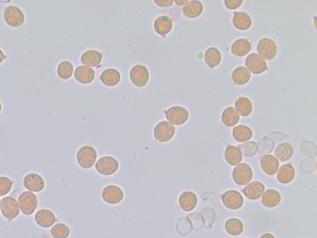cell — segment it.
I'll return each mask as SVG.
<instances>
[{
	"label": "cell",
	"instance_id": "7bdbcfd3",
	"mask_svg": "<svg viewBox=\"0 0 317 238\" xmlns=\"http://www.w3.org/2000/svg\"><path fill=\"white\" fill-rule=\"evenodd\" d=\"M260 238H276L272 234L270 233H266V234L263 235Z\"/></svg>",
	"mask_w": 317,
	"mask_h": 238
},
{
	"label": "cell",
	"instance_id": "6da1fadb",
	"mask_svg": "<svg viewBox=\"0 0 317 238\" xmlns=\"http://www.w3.org/2000/svg\"><path fill=\"white\" fill-rule=\"evenodd\" d=\"M97 154L92 147L86 146L79 149L77 154L79 165L84 169H90L97 160Z\"/></svg>",
	"mask_w": 317,
	"mask_h": 238
},
{
	"label": "cell",
	"instance_id": "603a6c76",
	"mask_svg": "<svg viewBox=\"0 0 317 238\" xmlns=\"http://www.w3.org/2000/svg\"><path fill=\"white\" fill-rule=\"evenodd\" d=\"M232 22L234 27L237 29L246 31L251 27L252 20L249 14L240 11V12L235 13Z\"/></svg>",
	"mask_w": 317,
	"mask_h": 238
},
{
	"label": "cell",
	"instance_id": "e0dca14e",
	"mask_svg": "<svg viewBox=\"0 0 317 238\" xmlns=\"http://www.w3.org/2000/svg\"><path fill=\"white\" fill-rule=\"evenodd\" d=\"M34 219L37 225L44 228L51 227L56 222L55 215L52 212L46 209L37 211Z\"/></svg>",
	"mask_w": 317,
	"mask_h": 238
},
{
	"label": "cell",
	"instance_id": "60d3db41",
	"mask_svg": "<svg viewBox=\"0 0 317 238\" xmlns=\"http://www.w3.org/2000/svg\"><path fill=\"white\" fill-rule=\"evenodd\" d=\"M154 2L159 6L169 7L172 5L174 1L173 0H157Z\"/></svg>",
	"mask_w": 317,
	"mask_h": 238
},
{
	"label": "cell",
	"instance_id": "277c9868",
	"mask_svg": "<svg viewBox=\"0 0 317 238\" xmlns=\"http://www.w3.org/2000/svg\"><path fill=\"white\" fill-rule=\"evenodd\" d=\"M175 126L167 121H161L154 128V134L157 141L166 142L170 141L175 134Z\"/></svg>",
	"mask_w": 317,
	"mask_h": 238
},
{
	"label": "cell",
	"instance_id": "ac0fdd59",
	"mask_svg": "<svg viewBox=\"0 0 317 238\" xmlns=\"http://www.w3.org/2000/svg\"><path fill=\"white\" fill-rule=\"evenodd\" d=\"M181 209L186 212H190L196 208L197 204V196L191 191H186L181 195L179 199Z\"/></svg>",
	"mask_w": 317,
	"mask_h": 238
},
{
	"label": "cell",
	"instance_id": "74e56055",
	"mask_svg": "<svg viewBox=\"0 0 317 238\" xmlns=\"http://www.w3.org/2000/svg\"><path fill=\"white\" fill-rule=\"evenodd\" d=\"M238 148L242 151L243 152L242 153H243L244 156H248V157L255 155L258 151L257 144L254 142H249L241 144Z\"/></svg>",
	"mask_w": 317,
	"mask_h": 238
},
{
	"label": "cell",
	"instance_id": "8fae6325",
	"mask_svg": "<svg viewBox=\"0 0 317 238\" xmlns=\"http://www.w3.org/2000/svg\"><path fill=\"white\" fill-rule=\"evenodd\" d=\"M131 82L137 87H143L147 85L149 79V71L143 65H136L130 71Z\"/></svg>",
	"mask_w": 317,
	"mask_h": 238
},
{
	"label": "cell",
	"instance_id": "3957f363",
	"mask_svg": "<svg viewBox=\"0 0 317 238\" xmlns=\"http://www.w3.org/2000/svg\"><path fill=\"white\" fill-rule=\"evenodd\" d=\"M235 183L239 186L246 185L253 179V170L246 163H241L235 167L232 174Z\"/></svg>",
	"mask_w": 317,
	"mask_h": 238
},
{
	"label": "cell",
	"instance_id": "bcb514c9",
	"mask_svg": "<svg viewBox=\"0 0 317 238\" xmlns=\"http://www.w3.org/2000/svg\"><path fill=\"white\" fill-rule=\"evenodd\" d=\"M1 200H0V208H1Z\"/></svg>",
	"mask_w": 317,
	"mask_h": 238
},
{
	"label": "cell",
	"instance_id": "d6986e66",
	"mask_svg": "<svg viewBox=\"0 0 317 238\" xmlns=\"http://www.w3.org/2000/svg\"><path fill=\"white\" fill-rule=\"evenodd\" d=\"M261 167L265 174L274 176L279 169V162L274 156L267 155L261 159Z\"/></svg>",
	"mask_w": 317,
	"mask_h": 238
},
{
	"label": "cell",
	"instance_id": "4dcf8cb0",
	"mask_svg": "<svg viewBox=\"0 0 317 238\" xmlns=\"http://www.w3.org/2000/svg\"><path fill=\"white\" fill-rule=\"evenodd\" d=\"M294 153V148L290 143H283L277 146L275 151V155L277 160L281 162H286L292 157Z\"/></svg>",
	"mask_w": 317,
	"mask_h": 238
},
{
	"label": "cell",
	"instance_id": "30bf717a",
	"mask_svg": "<svg viewBox=\"0 0 317 238\" xmlns=\"http://www.w3.org/2000/svg\"><path fill=\"white\" fill-rule=\"evenodd\" d=\"M246 66L249 71L255 74L264 73L268 69L267 62L259 54L251 53L246 59Z\"/></svg>",
	"mask_w": 317,
	"mask_h": 238
},
{
	"label": "cell",
	"instance_id": "f1b7e54d",
	"mask_svg": "<svg viewBox=\"0 0 317 238\" xmlns=\"http://www.w3.org/2000/svg\"><path fill=\"white\" fill-rule=\"evenodd\" d=\"M281 202V195L278 191L274 190H269L265 191L263 195L262 202L265 207L274 208Z\"/></svg>",
	"mask_w": 317,
	"mask_h": 238
},
{
	"label": "cell",
	"instance_id": "7402d4cb",
	"mask_svg": "<svg viewBox=\"0 0 317 238\" xmlns=\"http://www.w3.org/2000/svg\"><path fill=\"white\" fill-rule=\"evenodd\" d=\"M251 43L247 39H239L234 42L231 47L232 53L237 57H244L251 52Z\"/></svg>",
	"mask_w": 317,
	"mask_h": 238
},
{
	"label": "cell",
	"instance_id": "ba28073f",
	"mask_svg": "<svg viewBox=\"0 0 317 238\" xmlns=\"http://www.w3.org/2000/svg\"><path fill=\"white\" fill-rule=\"evenodd\" d=\"M1 213L9 222L17 218L19 214V205L15 198L6 197L1 201Z\"/></svg>",
	"mask_w": 317,
	"mask_h": 238
},
{
	"label": "cell",
	"instance_id": "d590c367",
	"mask_svg": "<svg viewBox=\"0 0 317 238\" xmlns=\"http://www.w3.org/2000/svg\"><path fill=\"white\" fill-rule=\"evenodd\" d=\"M73 66L69 61L61 62L57 68L58 75L63 80L70 78L73 73Z\"/></svg>",
	"mask_w": 317,
	"mask_h": 238
},
{
	"label": "cell",
	"instance_id": "484cf974",
	"mask_svg": "<svg viewBox=\"0 0 317 238\" xmlns=\"http://www.w3.org/2000/svg\"><path fill=\"white\" fill-rule=\"evenodd\" d=\"M100 79L105 85L114 86L117 85L121 80V75L116 69H108L102 72Z\"/></svg>",
	"mask_w": 317,
	"mask_h": 238
},
{
	"label": "cell",
	"instance_id": "b9f144b4",
	"mask_svg": "<svg viewBox=\"0 0 317 238\" xmlns=\"http://www.w3.org/2000/svg\"><path fill=\"white\" fill-rule=\"evenodd\" d=\"M189 1V0H178V1H175V3L179 6L184 5V4H186Z\"/></svg>",
	"mask_w": 317,
	"mask_h": 238
},
{
	"label": "cell",
	"instance_id": "8992f818",
	"mask_svg": "<svg viewBox=\"0 0 317 238\" xmlns=\"http://www.w3.org/2000/svg\"><path fill=\"white\" fill-rule=\"evenodd\" d=\"M4 18L7 24L13 27H20L24 22L22 10L13 5L7 6L4 10Z\"/></svg>",
	"mask_w": 317,
	"mask_h": 238
},
{
	"label": "cell",
	"instance_id": "d6a6232c",
	"mask_svg": "<svg viewBox=\"0 0 317 238\" xmlns=\"http://www.w3.org/2000/svg\"><path fill=\"white\" fill-rule=\"evenodd\" d=\"M206 64L210 67H216L220 64L222 55L218 49L211 47L208 48L204 55Z\"/></svg>",
	"mask_w": 317,
	"mask_h": 238
},
{
	"label": "cell",
	"instance_id": "d4e9b609",
	"mask_svg": "<svg viewBox=\"0 0 317 238\" xmlns=\"http://www.w3.org/2000/svg\"><path fill=\"white\" fill-rule=\"evenodd\" d=\"M240 116L234 107H227L223 112L222 115V123L227 127H233L239 123Z\"/></svg>",
	"mask_w": 317,
	"mask_h": 238
},
{
	"label": "cell",
	"instance_id": "836d02e7",
	"mask_svg": "<svg viewBox=\"0 0 317 238\" xmlns=\"http://www.w3.org/2000/svg\"><path fill=\"white\" fill-rule=\"evenodd\" d=\"M232 134L235 140L239 142L248 141L253 137L252 130L246 125H239L234 128Z\"/></svg>",
	"mask_w": 317,
	"mask_h": 238
},
{
	"label": "cell",
	"instance_id": "e575fe53",
	"mask_svg": "<svg viewBox=\"0 0 317 238\" xmlns=\"http://www.w3.org/2000/svg\"><path fill=\"white\" fill-rule=\"evenodd\" d=\"M225 230L229 235L236 237L242 234L244 231L243 223L237 219H230L225 225Z\"/></svg>",
	"mask_w": 317,
	"mask_h": 238
},
{
	"label": "cell",
	"instance_id": "f546056e",
	"mask_svg": "<svg viewBox=\"0 0 317 238\" xmlns=\"http://www.w3.org/2000/svg\"><path fill=\"white\" fill-rule=\"evenodd\" d=\"M225 158L229 165L236 166L243 160V153L237 147L229 146L225 150Z\"/></svg>",
	"mask_w": 317,
	"mask_h": 238
},
{
	"label": "cell",
	"instance_id": "52a82bcc",
	"mask_svg": "<svg viewBox=\"0 0 317 238\" xmlns=\"http://www.w3.org/2000/svg\"><path fill=\"white\" fill-rule=\"evenodd\" d=\"M166 118L172 125L184 124L189 118V112L184 107L174 106L165 111Z\"/></svg>",
	"mask_w": 317,
	"mask_h": 238
},
{
	"label": "cell",
	"instance_id": "7c38bea8",
	"mask_svg": "<svg viewBox=\"0 0 317 238\" xmlns=\"http://www.w3.org/2000/svg\"><path fill=\"white\" fill-rule=\"evenodd\" d=\"M223 204L230 210H238L243 206L244 199L243 196L238 191L231 190L227 191L222 196Z\"/></svg>",
	"mask_w": 317,
	"mask_h": 238
},
{
	"label": "cell",
	"instance_id": "9c48e42d",
	"mask_svg": "<svg viewBox=\"0 0 317 238\" xmlns=\"http://www.w3.org/2000/svg\"><path fill=\"white\" fill-rule=\"evenodd\" d=\"M96 169L103 176H110L118 169L119 163L116 159L110 156H104L99 159L96 163Z\"/></svg>",
	"mask_w": 317,
	"mask_h": 238
},
{
	"label": "cell",
	"instance_id": "ab89813d",
	"mask_svg": "<svg viewBox=\"0 0 317 238\" xmlns=\"http://www.w3.org/2000/svg\"><path fill=\"white\" fill-rule=\"evenodd\" d=\"M225 6L230 10H235L238 8L243 4V0H225L224 1Z\"/></svg>",
	"mask_w": 317,
	"mask_h": 238
},
{
	"label": "cell",
	"instance_id": "cb8c5ba5",
	"mask_svg": "<svg viewBox=\"0 0 317 238\" xmlns=\"http://www.w3.org/2000/svg\"><path fill=\"white\" fill-rule=\"evenodd\" d=\"M102 60V54L95 50L86 51L81 57L82 64L88 67H96L100 64Z\"/></svg>",
	"mask_w": 317,
	"mask_h": 238
},
{
	"label": "cell",
	"instance_id": "2e32d148",
	"mask_svg": "<svg viewBox=\"0 0 317 238\" xmlns=\"http://www.w3.org/2000/svg\"><path fill=\"white\" fill-rule=\"evenodd\" d=\"M95 74V71L91 67L81 66L75 69L74 76L79 83L89 84L93 81Z\"/></svg>",
	"mask_w": 317,
	"mask_h": 238
},
{
	"label": "cell",
	"instance_id": "8d00e7d4",
	"mask_svg": "<svg viewBox=\"0 0 317 238\" xmlns=\"http://www.w3.org/2000/svg\"><path fill=\"white\" fill-rule=\"evenodd\" d=\"M50 233L54 238H67L70 235V229L64 224H57L51 229Z\"/></svg>",
	"mask_w": 317,
	"mask_h": 238
},
{
	"label": "cell",
	"instance_id": "5b68a950",
	"mask_svg": "<svg viewBox=\"0 0 317 238\" xmlns=\"http://www.w3.org/2000/svg\"><path fill=\"white\" fill-rule=\"evenodd\" d=\"M257 51L263 59L271 61L276 57L278 49L274 40L265 38L258 42Z\"/></svg>",
	"mask_w": 317,
	"mask_h": 238
},
{
	"label": "cell",
	"instance_id": "1f68e13d",
	"mask_svg": "<svg viewBox=\"0 0 317 238\" xmlns=\"http://www.w3.org/2000/svg\"><path fill=\"white\" fill-rule=\"evenodd\" d=\"M237 113L243 117L250 115L253 111V104L247 97H241L237 99L235 104Z\"/></svg>",
	"mask_w": 317,
	"mask_h": 238
},
{
	"label": "cell",
	"instance_id": "f35d334b",
	"mask_svg": "<svg viewBox=\"0 0 317 238\" xmlns=\"http://www.w3.org/2000/svg\"><path fill=\"white\" fill-rule=\"evenodd\" d=\"M13 183L7 177H0V197L7 195L10 192Z\"/></svg>",
	"mask_w": 317,
	"mask_h": 238
},
{
	"label": "cell",
	"instance_id": "f6af8a7d",
	"mask_svg": "<svg viewBox=\"0 0 317 238\" xmlns=\"http://www.w3.org/2000/svg\"><path fill=\"white\" fill-rule=\"evenodd\" d=\"M1 110V105L0 104V111Z\"/></svg>",
	"mask_w": 317,
	"mask_h": 238
},
{
	"label": "cell",
	"instance_id": "7a4b0ae2",
	"mask_svg": "<svg viewBox=\"0 0 317 238\" xmlns=\"http://www.w3.org/2000/svg\"><path fill=\"white\" fill-rule=\"evenodd\" d=\"M18 205L22 213L30 216L34 213L37 207L36 196L30 191L22 193L18 198Z\"/></svg>",
	"mask_w": 317,
	"mask_h": 238
},
{
	"label": "cell",
	"instance_id": "44dd1931",
	"mask_svg": "<svg viewBox=\"0 0 317 238\" xmlns=\"http://www.w3.org/2000/svg\"><path fill=\"white\" fill-rule=\"evenodd\" d=\"M173 21L168 16L162 15L156 18L154 22V29L157 33L164 36L171 31Z\"/></svg>",
	"mask_w": 317,
	"mask_h": 238
},
{
	"label": "cell",
	"instance_id": "9a60e30c",
	"mask_svg": "<svg viewBox=\"0 0 317 238\" xmlns=\"http://www.w3.org/2000/svg\"><path fill=\"white\" fill-rule=\"evenodd\" d=\"M265 187L262 183L254 181L244 188V195L251 200H257L264 195Z\"/></svg>",
	"mask_w": 317,
	"mask_h": 238
},
{
	"label": "cell",
	"instance_id": "ee69618b",
	"mask_svg": "<svg viewBox=\"0 0 317 238\" xmlns=\"http://www.w3.org/2000/svg\"><path fill=\"white\" fill-rule=\"evenodd\" d=\"M4 59V55L3 54V52H2V51L1 50H0V64H1V63L2 62H3V60Z\"/></svg>",
	"mask_w": 317,
	"mask_h": 238
},
{
	"label": "cell",
	"instance_id": "4fadbf2b",
	"mask_svg": "<svg viewBox=\"0 0 317 238\" xmlns=\"http://www.w3.org/2000/svg\"><path fill=\"white\" fill-rule=\"evenodd\" d=\"M103 200L107 204L116 205L120 203L124 198L123 191L116 186H108L103 190Z\"/></svg>",
	"mask_w": 317,
	"mask_h": 238
},
{
	"label": "cell",
	"instance_id": "4316f807",
	"mask_svg": "<svg viewBox=\"0 0 317 238\" xmlns=\"http://www.w3.org/2000/svg\"><path fill=\"white\" fill-rule=\"evenodd\" d=\"M277 180L284 184H290L295 177V170L292 165L286 164L282 166L277 174Z\"/></svg>",
	"mask_w": 317,
	"mask_h": 238
},
{
	"label": "cell",
	"instance_id": "5bb4252c",
	"mask_svg": "<svg viewBox=\"0 0 317 238\" xmlns=\"http://www.w3.org/2000/svg\"><path fill=\"white\" fill-rule=\"evenodd\" d=\"M23 185L30 191L39 192L44 189V182L43 179L38 174L32 173L24 177Z\"/></svg>",
	"mask_w": 317,
	"mask_h": 238
},
{
	"label": "cell",
	"instance_id": "ffe728a7",
	"mask_svg": "<svg viewBox=\"0 0 317 238\" xmlns=\"http://www.w3.org/2000/svg\"><path fill=\"white\" fill-rule=\"evenodd\" d=\"M203 4L201 1H196V0L188 2L182 9L184 15L191 18L198 17L203 13Z\"/></svg>",
	"mask_w": 317,
	"mask_h": 238
},
{
	"label": "cell",
	"instance_id": "83f0119b",
	"mask_svg": "<svg viewBox=\"0 0 317 238\" xmlns=\"http://www.w3.org/2000/svg\"><path fill=\"white\" fill-rule=\"evenodd\" d=\"M251 72L245 67H237L232 73V79L237 85H244L250 81Z\"/></svg>",
	"mask_w": 317,
	"mask_h": 238
}]
</instances>
